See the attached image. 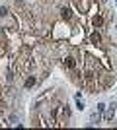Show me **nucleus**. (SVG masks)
Returning <instances> with one entry per match:
<instances>
[{
  "label": "nucleus",
  "instance_id": "11",
  "mask_svg": "<svg viewBox=\"0 0 117 130\" xmlns=\"http://www.w3.org/2000/svg\"><path fill=\"white\" fill-rule=\"evenodd\" d=\"M16 2H23V0H16Z\"/></svg>",
  "mask_w": 117,
  "mask_h": 130
},
{
  "label": "nucleus",
  "instance_id": "5",
  "mask_svg": "<svg viewBox=\"0 0 117 130\" xmlns=\"http://www.w3.org/2000/svg\"><path fill=\"white\" fill-rule=\"evenodd\" d=\"M90 119H92V124H98L101 120V111H94V113L90 115Z\"/></svg>",
  "mask_w": 117,
  "mask_h": 130
},
{
  "label": "nucleus",
  "instance_id": "6",
  "mask_svg": "<svg viewBox=\"0 0 117 130\" xmlns=\"http://www.w3.org/2000/svg\"><path fill=\"white\" fill-rule=\"evenodd\" d=\"M90 41H92V45H98L101 41V37L98 35V33H92V35H90Z\"/></svg>",
  "mask_w": 117,
  "mask_h": 130
},
{
  "label": "nucleus",
  "instance_id": "3",
  "mask_svg": "<svg viewBox=\"0 0 117 130\" xmlns=\"http://www.w3.org/2000/svg\"><path fill=\"white\" fill-rule=\"evenodd\" d=\"M92 25L94 27H101L103 25V16H101V14H96V16L92 18Z\"/></svg>",
  "mask_w": 117,
  "mask_h": 130
},
{
  "label": "nucleus",
  "instance_id": "2",
  "mask_svg": "<svg viewBox=\"0 0 117 130\" xmlns=\"http://www.w3.org/2000/svg\"><path fill=\"white\" fill-rule=\"evenodd\" d=\"M39 84V80L35 76H28L25 78V82H23V87H25V89H29V87H35Z\"/></svg>",
  "mask_w": 117,
  "mask_h": 130
},
{
  "label": "nucleus",
  "instance_id": "7",
  "mask_svg": "<svg viewBox=\"0 0 117 130\" xmlns=\"http://www.w3.org/2000/svg\"><path fill=\"white\" fill-rule=\"evenodd\" d=\"M6 16H8V8L2 6V8H0V18H6Z\"/></svg>",
  "mask_w": 117,
  "mask_h": 130
},
{
  "label": "nucleus",
  "instance_id": "4",
  "mask_svg": "<svg viewBox=\"0 0 117 130\" xmlns=\"http://www.w3.org/2000/svg\"><path fill=\"white\" fill-rule=\"evenodd\" d=\"M115 109H117V105H115V103H111L109 111L106 113V120H107V122H111V120H113V117H115Z\"/></svg>",
  "mask_w": 117,
  "mask_h": 130
},
{
  "label": "nucleus",
  "instance_id": "1",
  "mask_svg": "<svg viewBox=\"0 0 117 130\" xmlns=\"http://www.w3.org/2000/svg\"><path fill=\"white\" fill-rule=\"evenodd\" d=\"M76 62H78V60L74 58V56H70V54L62 56V66H64L67 70H74V68H76Z\"/></svg>",
  "mask_w": 117,
  "mask_h": 130
},
{
  "label": "nucleus",
  "instance_id": "9",
  "mask_svg": "<svg viewBox=\"0 0 117 130\" xmlns=\"http://www.w3.org/2000/svg\"><path fill=\"white\" fill-rule=\"evenodd\" d=\"M10 122H12V124H18V117H16V115H12V117H10Z\"/></svg>",
  "mask_w": 117,
  "mask_h": 130
},
{
  "label": "nucleus",
  "instance_id": "10",
  "mask_svg": "<svg viewBox=\"0 0 117 130\" xmlns=\"http://www.w3.org/2000/svg\"><path fill=\"white\" fill-rule=\"evenodd\" d=\"M98 111H106V103H98Z\"/></svg>",
  "mask_w": 117,
  "mask_h": 130
},
{
  "label": "nucleus",
  "instance_id": "12",
  "mask_svg": "<svg viewBox=\"0 0 117 130\" xmlns=\"http://www.w3.org/2000/svg\"><path fill=\"white\" fill-rule=\"evenodd\" d=\"M115 126H117V122H115Z\"/></svg>",
  "mask_w": 117,
  "mask_h": 130
},
{
  "label": "nucleus",
  "instance_id": "8",
  "mask_svg": "<svg viewBox=\"0 0 117 130\" xmlns=\"http://www.w3.org/2000/svg\"><path fill=\"white\" fill-rule=\"evenodd\" d=\"M76 107L80 109V111H82V109H84V101H82V99H80V97H76Z\"/></svg>",
  "mask_w": 117,
  "mask_h": 130
}]
</instances>
